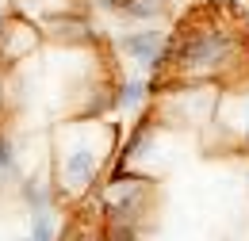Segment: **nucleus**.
Masks as SVG:
<instances>
[{
    "instance_id": "f257e3e1",
    "label": "nucleus",
    "mask_w": 249,
    "mask_h": 241,
    "mask_svg": "<svg viewBox=\"0 0 249 241\" xmlns=\"http://www.w3.org/2000/svg\"><path fill=\"white\" fill-rule=\"evenodd\" d=\"M65 130L73 134V142H62V138L54 142V184L65 195H85L111 157V138L89 142V134L96 130V119H73Z\"/></svg>"
},
{
    "instance_id": "f03ea898",
    "label": "nucleus",
    "mask_w": 249,
    "mask_h": 241,
    "mask_svg": "<svg viewBox=\"0 0 249 241\" xmlns=\"http://www.w3.org/2000/svg\"><path fill=\"white\" fill-rule=\"evenodd\" d=\"M111 46L115 54L138 73V77H154L161 65H169L173 58V38L169 31L161 27H138V23H126L111 34Z\"/></svg>"
},
{
    "instance_id": "7ed1b4c3",
    "label": "nucleus",
    "mask_w": 249,
    "mask_h": 241,
    "mask_svg": "<svg viewBox=\"0 0 249 241\" xmlns=\"http://www.w3.org/2000/svg\"><path fill=\"white\" fill-rule=\"evenodd\" d=\"M226 58H234V42L222 34V31H192L184 34L180 42H173V58L180 65V73L188 77H199V73H207V69H218Z\"/></svg>"
},
{
    "instance_id": "20e7f679",
    "label": "nucleus",
    "mask_w": 249,
    "mask_h": 241,
    "mask_svg": "<svg viewBox=\"0 0 249 241\" xmlns=\"http://www.w3.org/2000/svg\"><path fill=\"white\" fill-rule=\"evenodd\" d=\"M150 77H138V73H130L126 81H119L115 85V111H123V115H130V111H138L146 100H150Z\"/></svg>"
},
{
    "instance_id": "39448f33",
    "label": "nucleus",
    "mask_w": 249,
    "mask_h": 241,
    "mask_svg": "<svg viewBox=\"0 0 249 241\" xmlns=\"http://www.w3.org/2000/svg\"><path fill=\"white\" fill-rule=\"evenodd\" d=\"M16 195H19V203L31 211H46L50 203H54V180H46V176H23L19 188H16Z\"/></svg>"
},
{
    "instance_id": "423d86ee",
    "label": "nucleus",
    "mask_w": 249,
    "mask_h": 241,
    "mask_svg": "<svg viewBox=\"0 0 249 241\" xmlns=\"http://www.w3.org/2000/svg\"><path fill=\"white\" fill-rule=\"evenodd\" d=\"M169 8L161 4V0H123V12H119V19L123 23H154V19H161Z\"/></svg>"
},
{
    "instance_id": "0eeeda50",
    "label": "nucleus",
    "mask_w": 249,
    "mask_h": 241,
    "mask_svg": "<svg viewBox=\"0 0 249 241\" xmlns=\"http://www.w3.org/2000/svg\"><path fill=\"white\" fill-rule=\"evenodd\" d=\"M0 176H8L16 188L23 180V172H19V150H16V138L8 130H0Z\"/></svg>"
},
{
    "instance_id": "6e6552de",
    "label": "nucleus",
    "mask_w": 249,
    "mask_h": 241,
    "mask_svg": "<svg viewBox=\"0 0 249 241\" xmlns=\"http://www.w3.org/2000/svg\"><path fill=\"white\" fill-rule=\"evenodd\" d=\"M27 234H31L35 241H58V218H54V211L46 207V211H31L27 214Z\"/></svg>"
},
{
    "instance_id": "1a4fd4ad",
    "label": "nucleus",
    "mask_w": 249,
    "mask_h": 241,
    "mask_svg": "<svg viewBox=\"0 0 249 241\" xmlns=\"http://www.w3.org/2000/svg\"><path fill=\"white\" fill-rule=\"evenodd\" d=\"M16 241H35V238H31V234H19V238H16Z\"/></svg>"
},
{
    "instance_id": "9d476101",
    "label": "nucleus",
    "mask_w": 249,
    "mask_h": 241,
    "mask_svg": "<svg viewBox=\"0 0 249 241\" xmlns=\"http://www.w3.org/2000/svg\"><path fill=\"white\" fill-rule=\"evenodd\" d=\"M161 4H165V8H169V0H161Z\"/></svg>"
}]
</instances>
